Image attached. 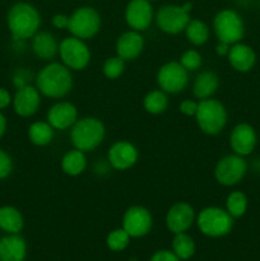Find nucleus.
Wrapping results in <instances>:
<instances>
[{"instance_id": "1", "label": "nucleus", "mask_w": 260, "mask_h": 261, "mask_svg": "<svg viewBox=\"0 0 260 261\" xmlns=\"http://www.w3.org/2000/svg\"><path fill=\"white\" fill-rule=\"evenodd\" d=\"M35 86L41 96L51 99L64 98L73 89L71 70L63 63L50 61L35 76Z\"/></svg>"}, {"instance_id": "2", "label": "nucleus", "mask_w": 260, "mask_h": 261, "mask_svg": "<svg viewBox=\"0 0 260 261\" xmlns=\"http://www.w3.org/2000/svg\"><path fill=\"white\" fill-rule=\"evenodd\" d=\"M7 25L14 41L31 40L41 27L37 8L27 2H17L7 13Z\"/></svg>"}, {"instance_id": "3", "label": "nucleus", "mask_w": 260, "mask_h": 261, "mask_svg": "<svg viewBox=\"0 0 260 261\" xmlns=\"http://www.w3.org/2000/svg\"><path fill=\"white\" fill-rule=\"evenodd\" d=\"M106 126L98 117L86 116L76 120L70 127V142L75 149L84 153L93 152L103 143Z\"/></svg>"}, {"instance_id": "4", "label": "nucleus", "mask_w": 260, "mask_h": 261, "mask_svg": "<svg viewBox=\"0 0 260 261\" xmlns=\"http://www.w3.org/2000/svg\"><path fill=\"white\" fill-rule=\"evenodd\" d=\"M195 121L201 133L206 135H217L226 127L228 112L221 101L216 98L201 99L198 103Z\"/></svg>"}, {"instance_id": "5", "label": "nucleus", "mask_w": 260, "mask_h": 261, "mask_svg": "<svg viewBox=\"0 0 260 261\" xmlns=\"http://www.w3.org/2000/svg\"><path fill=\"white\" fill-rule=\"evenodd\" d=\"M233 221L228 212L219 206H206L196 214L195 223L204 236L218 237L227 236L233 228Z\"/></svg>"}, {"instance_id": "6", "label": "nucleus", "mask_w": 260, "mask_h": 261, "mask_svg": "<svg viewBox=\"0 0 260 261\" xmlns=\"http://www.w3.org/2000/svg\"><path fill=\"white\" fill-rule=\"evenodd\" d=\"M213 32L218 42L233 43L241 42L245 36V23L240 13L236 10L222 9L213 18Z\"/></svg>"}, {"instance_id": "7", "label": "nucleus", "mask_w": 260, "mask_h": 261, "mask_svg": "<svg viewBox=\"0 0 260 261\" xmlns=\"http://www.w3.org/2000/svg\"><path fill=\"white\" fill-rule=\"evenodd\" d=\"M102 25L101 14L93 7H79L69 15L68 31L81 40H91L99 32Z\"/></svg>"}, {"instance_id": "8", "label": "nucleus", "mask_w": 260, "mask_h": 261, "mask_svg": "<svg viewBox=\"0 0 260 261\" xmlns=\"http://www.w3.org/2000/svg\"><path fill=\"white\" fill-rule=\"evenodd\" d=\"M59 58L71 71H81L89 65L92 54L86 41L70 36L59 42Z\"/></svg>"}, {"instance_id": "9", "label": "nucleus", "mask_w": 260, "mask_h": 261, "mask_svg": "<svg viewBox=\"0 0 260 261\" xmlns=\"http://www.w3.org/2000/svg\"><path fill=\"white\" fill-rule=\"evenodd\" d=\"M247 173V162L239 154H226L217 162L214 167V178L219 185L231 188L244 180Z\"/></svg>"}, {"instance_id": "10", "label": "nucleus", "mask_w": 260, "mask_h": 261, "mask_svg": "<svg viewBox=\"0 0 260 261\" xmlns=\"http://www.w3.org/2000/svg\"><path fill=\"white\" fill-rule=\"evenodd\" d=\"M190 13L185 12L183 5L166 4L154 13L155 25L166 35H178L184 32L190 20Z\"/></svg>"}, {"instance_id": "11", "label": "nucleus", "mask_w": 260, "mask_h": 261, "mask_svg": "<svg viewBox=\"0 0 260 261\" xmlns=\"http://www.w3.org/2000/svg\"><path fill=\"white\" fill-rule=\"evenodd\" d=\"M158 88L167 94H177L185 91L189 84V71L178 61L163 64L155 75Z\"/></svg>"}, {"instance_id": "12", "label": "nucleus", "mask_w": 260, "mask_h": 261, "mask_svg": "<svg viewBox=\"0 0 260 261\" xmlns=\"http://www.w3.org/2000/svg\"><path fill=\"white\" fill-rule=\"evenodd\" d=\"M153 227V217L149 209L143 205H133L122 216V228L132 239L147 236Z\"/></svg>"}, {"instance_id": "13", "label": "nucleus", "mask_w": 260, "mask_h": 261, "mask_svg": "<svg viewBox=\"0 0 260 261\" xmlns=\"http://www.w3.org/2000/svg\"><path fill=\"white\" fill-rule=\"evenodd\" d=\"M154 13L149 0H129L125 7L124 18L130 30L144 32L152 25Z\"/></svg>"}, {"instance_id": "14", "label": "nucleus", "mask_w": 260, "mask_h": 261, "mask_svg": "<svg viewBox=\"0 0 260 261\" xmlns=\"http://www.w3.org/2000/svg\"><path fill=\"white\" fill-rule=\"evenodd\" d=\"M196 214L193 205L186 201H177L168 208L166 213V227L173 234L189 231L195 223Z\"/></svg>"}, {"instance_id": "15", "label": "nucleus", "mask_w": 260, "mask_h": 261, "mask_svg": "<svg viewBox=\"0 0 260 261\" xmlns=\"http://www.w3.org/2000/svg\"><path fill=\"white\" fill-rule=\"evenodd\" d=\"M139 160V150L129 140H117L107 152V162L112 170H130Z\"/></svg>"}, {"instance_id": "16", "label": "nucleus", "mask_w": 260, "mask_h": 261, "mask_svg": "<svg viewBox=\"0 0 260 261\" xmlns=\"http://www.w3.org/2000/svg\"><path fill=\"white\" fill-rule=\"evenodd\" d=\"M41 97L42 96L38 89L32 84L15 89L12 101L13 111L19 117H24V119L32 117L40 110Z\"/></svg>"}, {"instance_id": "17", "label": "nucleus", "mask_w": 260, "mask_h": 261, "mask_svg": "<svg viewBox=\"0 0 260 261\" xmlns=\"http://www.w3.org/2000/svg\"><path fill=\"white\" fill-rule=\"evenodd\" d=\"M229 148L232 153L247 157L257 145V135L254 127L247 122H240L229 133Z\"/></svg>"}, {"instance_id": "18", "label": "nucleus", "mask_w": 260, "mask_h": 261, "mask_svg": "<svg viewBox=\"0 0 260 261\" xmlns=\"http://www.w3.org/2000/svg\"><path fill=\"white\" fill-rule=\"evenodd\" d=\"M79 119L78 109L69 101H58L48 109L46 114V121L55 130H68Z\"/></svg>"}, {"instance_id": "19", "label": "nucleus", "mask_w": 260, "mask_h": 261, "mask_svg": "<svg viewBox=\"0 0 260 261\" xmlns=\"http://www.w3.org/2000/svg\"><path fill=\"white\" fill-rule=\"evenodd\" d=\"M145 41L142 32L129 30L121 33L115 43L116 55L125 61H133L139 58L144 51Z\"/></svg>"}, {"instance_id": "20", "label": "nucleus", "mask_w": 260, "mask_h": 261, "mask_svg": "<svg viewBox=\"0 0 260 261\" xmlns=\"http://www.w3.org/2000/svg\"><path fill=\"white\" fill-rule=\"evenodd\" d=\"M227 60L233 70L239 73H249L256 64V53L247 43L237 42L229 47Z\"/></svg>"}, {"instance_id": "21", "label": "nucleus", "mask_w": 260, "mask_h": 261, "mask_svg": "<svg viewBox=\"0 0 260 261\" xmlns=\"http://www.w3.org/2000/svg\"><path fill=\"white\" fill-rule=\"evenodd\" d=\"M31 50L40 60L51 61L59 55V42L54 33L48 31H38L31 38Z\"/></svg>"}, {"instance_id": "22", "label": "nucleus", "mask_w": 260, "mask_h": 261, "mask_svg": "<svg viewBox=\"0 0 260 261\" xmlns=\"http://www.w3.org/2000/svg\"><path fill=\"white\" fill-rule=\"evenodd\" d=\"M27 244L18 234H7L0 240V261H24Z\"/></svg>"}, {"instance_id": "23", "label": "nucleus", "mask_w": 260, "mask_h": 261, "mask_svg": "<svg viewBox=\"0 0 260 261\" xmlns=\"http://www.w3.org/2000/svg\"><path fill=\"white\" fill-rule=\"evenodd\" d=\"M219 88V78L214 71L204 70L195 76L193 83V94L196 99H208L214 96Z\"/></svg>"}, {"instance_id": "24", "label": "nucleus", "mask_w": 260, "mask_h": 261, "mask_svg": "<svg viewBox=\"0 0 260 261\" xmlns=\"http://www.w3.org/2000/svg\"><path fill=\"white\" fill-rule=\"evenodd\" d=\"M87 166H88V161H87L86 153L75 148L68 150L60 161L61 171L71 177L82 175L87 170Z\"/></svg>"}, {"instance_id": "25", "label": "nucleus", "mask_w": 260, "mask_h": 261, "mask_svg": "<svg viewBox=\"0 0 260 261\" xmlns=\"http://www.w3.org/2000/svg\"><path fill=\"white\" fill-rule=\"evenodd\" d=\"M24 227V218L13 205L0 206V229L7 234H18Z\"/></svg>"}, {"instance_id": "26", "label": "nucleus", "mask_w": 260, "mask_h": 261, "mask_svg": "<svg viewBox=\"0 0 260 261\" xmlns=\"http://www.w3.org/2000/svg\"><path fill=\"white\" fill-rule=\"evenodd\" d=\"M28 139L36 147H46V145L51 144L54 140V135H55V129L48 124L47 121H38L32 122L28 126Z\"/></svg>"}, {"instance_id": "27", "label": "nucleus", "mask_w": 260, "mask_h": 261, "mask_svg": "<svg viewBox=\"0 0 260 261\" xmlns=\"http://www.w3.org/2000/svg\"><path fill=\"white\" fill-rule=\"evenodd\" d=\"M186 40L193 46L205 45L211 37V28L204 20L201 19H190L185 28Z\"/></svg>"}, {"instance_id": "28", "label": "nucleus", "mask_w": 260, "mask_h": 261, "mask_svg": "<svg viewBox=\"0 0 260 261\" xmlns=\"http://www.w3.org/2000/svg\"><path fill=\"white\" fill-rule=\"evenodd\" d=\"M143 107L150 115H161L168 107V94L157 88L148 92L143 99Z\"/></svg>"}, {"instance_id": "29", "label": "nucleus", "mask_w": 260, "mask_h": 261, "mask_svg": "<svg viewBox=\"0 0 260 261\" xmlns=\"http://www.w3.org/2000/svg\"><path fill=\"white\" fill-rule=\"evenodd\" d=\"M249 200H247L246 194L242 191L235 190L227 195L226 198V211L233 219H239L244 217L247 212Z\"/></svg>"}, {"instance_id": "30", "label": "nucleus", "mask_w": 260, "mask_h": 261, "mask_svg": "<svg viewBox=\"0 0 260 261\" xmlns=\"http://www.w3.org/2000/svg\"><path fill=\"white\" fill-rule=\"evenodd\" d=\"M172 251L180 260H189L195 254V242L186 232L177 233L172 240Z\"/></svg>"}, {"instance_id": "31", "label": "nucleus", "mask_w": 260, "mask_h": 261, "mask_svg": "<svg viewBox=\"0 0 260 261\" xmlns=\"http://www.w3.org/2000/svg\"><path fill=\"white\" fill-rule=\"evenodd\" d=\"M125 68H126V61L122 60L120 56H110L102 65V73L107 79L115 81L124 74Z\"/></svg>"}, {"instance_id": "32", "label": "nucleus", "mask_w": 260, "mask_h": 261, "mask_svg": "<svg viewBox=\"0 0 260 261\" xmlns=\"http://www.w3.org/2000/svg\"><path fill=\"white\" fill-rule=\"evenodd\" d=\"M132 237L126 233L124 228H116L110 232L106 237V245L111 251H124L129 245Z\"/></svg>"}, {"instance_id": "33", "label": "nucleus", "mask_w": 260, "mask_h": 261, "mask_svg": "<svg viewBox=\"0 0 260 261\" xmlns=\"http://www.w3.org/2000/svg\"><path fill=\"white\" fill-rule=\"evenodd\" d=\"M178 63L186 69V70L190 73V71H196L200 69V66L203 65V56L195 48H189L186 50L183 55L180 56V60Z\"/></svg>"}, {"instance_id": "34", "label": "nucleus", "mask_w": 260, "mask_h": 261, "mask_svg": "<svg viewBox=\"0 0 260 261\" xmlns=\"http://www.w3.org/2000/svg\"><path fill=\"white\" fill-rule=\"evenodd\" d=\"M32 79H35L32 71L28 70L27 68H17L12 75V84L15 89H18L31 84Z\"/></svg>"}, {"instance_id": "35", "label": "nucleus", "mask_w": 260, "mask_h": 261, "mask_svg": "<svg viewBox=\"0 0 260 261\" xmlns=\"http://www.w3.org/2000/svg\"><path fill=\"white\" fill-rule=\"evenodd\" d=\"M14 168V162L13 158L8 152L0 148V181L9 177Z\"/></svg>"}, {"instance_id": "36", "label": "nucleus", "mask_w": 260, "mask_h": 261, "mask_svg": "<svg viewBox=\"0 0 260 261\" xmlns=\"http://www.w3.org/2000/svg\"><path fill=\"white\" fill-rule=\"evenodd\" d=\"M199 101H194V99H184L180 105H178V111L185 116H195L196 110H198Z\"/></svg>"}, {"instance_id": "37", "label": "nucleus", "mask_w": 260, "mask_h": 261, "mask_svg": "<svg viewBox=\"0 0 260 261\" xmlns=\"http://www.w3.org/2000/svg\"><path fill=\"white\" fill-rule=\"evenodd\" d=\"M51 24L56 30H68L69 15L63 14V13H58V14L53 15V18H51Z\"/></svg>"}, {"instance_id": "38", "label": "nucleus", "mask_w": 260, "mask_h": 261, "mask_svg": "<svg viewBox=\"0 0 260 261\" xmlns=\"http://www.w3.org/2000/svg\"><path fill=\"white\" fill-rule=\"evenodd\" d=\"M149 261H180V259L171 250H160L153 254Z\"/></svg>"}, {"instance_id": "39", "label": "nucleus", "mask_w": 260, "mask_h": 261, "mask_svg": "<svg viewBox=\"0 0 260 261\" xmlns=\"http://www.w3.org/2000/svg\"><path fill=\"white\" fill-rule=\"evenodd\" d=\"M13 96L5 87H0V111L12 106Z\"/></svg>"}, {"instance_id": "40", "label": "nucleus", "mask_w": 260, "mask_h": 261, "mask_svg": "<svg viewBox=\"0 0 260 261\" xmlns=\"http://www.w3.org/2000/svg\"><path fill=\"white\" fill-rule=\"evenodd\" d=\"M229 47H231V45H228V43L218 42L216 46V54L219 58H227L229 53Z\"/></svg>"}, {"instance_id": "41", "label": "nucleus", "mask_w": 260, "mask_h": 261, "mask_svg": "<svg viewBox=\"0 0 260 261\" xmlns=\"http://www.w3.org/2000/svg\"><path fill=\"white\" fill-rule=\"evenodd\" d=\"M8 129V120L5 117V115L3 114V111H0V140L3 139V137L5 135Z\"/></svg>"}, {"instance_id": "42", "label": "nucleus", "mask_w": 260, "mask_h": 261, "mask_svg": "<svg viewBox=\"0 0 260 261\" xmlns=\"http://www.w3.org/2000/svg\"><path fill=\"white\" fill-rule=\"evenodd\" d=\"M183 8H184V10H185V12L190 13L191 9H193V3H190V2L185 3V4H183Z\"/></svg>"}, {"instance_id": "43", "label": "nucleus", "mask_w": 260, "mask_h": 261, "mask_svg": "<svg viewBox=\"0 0 260 261\" xmlns=\"http://www.w3.org/2000/svg\"><path fill=\"white\" fill-rule=\"evenodd\" d=\"M149 2H150V3H152V2H157V0H149Z\"/></svg>"}]
</instances>
